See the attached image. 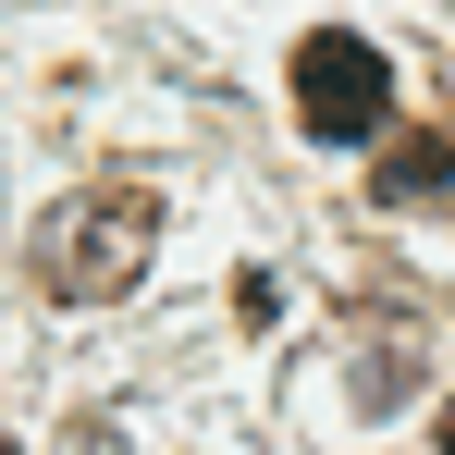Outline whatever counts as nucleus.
<instances>
[{
    "mask_svg": "<svg viewBox=\"0 0 455 455\" xmlns=\"http://www.w3.org/2000/svg\"><path fill=\"white\" fill-rule=\"evenodd\" d=\"M381 99H394V75H381V50L357 37V25H320V37L296 50V124L320 136V148L381 136Z\"/></svg>",
    "mask_w": 455,
    "mask_h": 455,
    "instance_id": "nucleus-1",
    "label": "nucleus"
},
{
    "mask_svg": "<svg viewBox=\"0 0 455 455\" xmlns=\"http://www.w3.org/2000/svg\"><path fill=\"white\" fill-rule=\"evenodd\" d=\"M0 455H12V443H0Z\"/></svg>",
    "mask_w": 455,
    "mask_h": 455,
    "instance_id": "nucleus-5",
    "label": "nucleus"
},
{
    "mask_svg": "<svg viewBox=\"0 0 455 455\" xmlns=\"http://www.w3.org/2000/svg\"><path fill=\"white\" fill-rule=\"evenodd\" d=\"M443 455H455V406H443Z\"/></svg>",
    "mask_w": 455,
    "mask_h": 455,
    "instance_id": "nucleus-4",
    "label": "nucleus"
},
{
    "mask_svg": "<svg viewBox=\"0 0 455 455\" xmlns=\"http://www.w3.org/2000/svg\"><path fill=\"white\" fill-rule=\"evenodd\" d=\"M148 234H160V210L124 185V197H86L75 222H62V246H50V283L62 296H124L136 271H148Z\"/></svg>",
    "mask_w": 455,
    "mask_h": 455,
    "instance_id": "nucleus-2",
    "label": "nucleus"
},
{
    "mask_svg": "<svg viewBox=\"0 0 455 455\" xmlns=\"http://www.w3.org/2000/svg\"><path fill=\"white\" fill-rule=\"evenodd\" d=\"M381 185H394V197H431V185H455V136H443V148H419V160H394Z\"/></svg>",
    "mask_w": 455,
    "mask_h": 455,
    "instance_id": "nucleus-3",
    "label": "nucleus"
}]
</instances>
